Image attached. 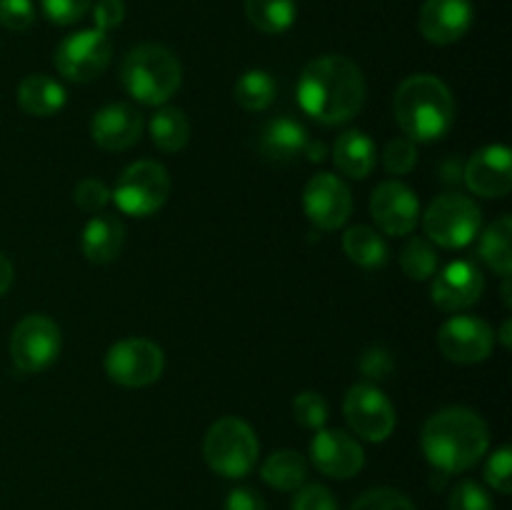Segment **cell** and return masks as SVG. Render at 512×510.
I'll list each match as a JSON object with an SVG mask.
<instances>
[{
	"label": "cell",
	"mask_w": 512,
	"mask_h": 510,
	"mask_svg": "<svg viewBox=\"0 0 512 510\" xmlns=\"http://www.w3.org/2000/svg\"><path fill=\"white\" fill-rule=\"evenodd\" d=\"M305 148H308V133L298 120L288 118V115L268 120L260 133V153L275 163L295 160Z\"/></svg>",
	"instance_id": "obj_21"
},
{
	"label": "cell",
	"mask_w": 512,
	"mask_h": 510,
	"mask_svg": "<svg viewBox=\"0 0 512 510\" xmlns=\"http://www.w3.org/2000/svg\"><path fill=\"white\" fill-rule=\"evenodd\" d=\"M290 510H338V500L325 485H303V488L295 490Z\"/></svg>",
	"instance_id": "obj_39"
},
{
	"label": "cell",
	"mask_w": 512,
	"mask_h": 510,
	"mask_svg": "<svg viewBox=\"0 0 512 510\" xmlns=\"http://www.w3.org/2000/svg\"><path fill=\"white\" fill-rule=\"evenodd\" d=\"M35 23L33 0H0V25L5 30H28Z\"/></svg>",
	"instance_id": "obj_38"
},
{
	"label": "cell",
	"mask_w": 512,
	"mask_h": 510,
	"mask_svg": "<svg viewBox=\"0 0 512 510\" xmlns=\"http://www.w3.org/2000/svg\"><path fill=\"white\" fill-rule=\"evenodd\" d=\"M370 213L385 235H408L420 220L418 195L400 180H385L370 198Z\"/></svg>",
	"instance_id": "obj_15"
},
{
	"label": "cell",
	"mask_w": 512,
	"mask_h": 510,
	"mask_svg": "<svg viewBox=\"0 0 512 510\" xmlns=\"http://www.w3.org/2000/svg\"><path fill=\"white\" fill-rule=\"evenodd\" d=\"M510 335H512V320L508 318V320H505V323H503V328H500V340H503L505 348H510V345H512Z\"/></svg>",
	"instance_id": "obj_44"
},
{
	"label": "cell",
	"mask_w": 512,
	"mask_h": 510,
	"mask_svg": "<svg viewBox=\"0 0 512 510\" xmlns=\"http://www.w3.org/2000/svg\"><path fill=\"white\" fill-rule=\"evenodd\" d=\"M260 478H263L270 488L290 493V490H298L305 485V480H308V463H305L303 455L295 453V450H278V453H273L263 463Z\"/></svg>",
	"instance_id": "obj_27"
},
{
	"label": "cell",
	"mask_w": 512,
	"mask_h": 510,
	"mask_svg": "<svg viewBox=\"0 0 512 510\" xmlns=\"http://www.w3.org/2000/svg\"><path fill=\"white\" fill-rule=\"evenodd\" d=\"M13 275H15L13 263H10V260L0 253V295L8 293V288L13 285Z\"/></svg>",
	"instance_id": "obj_43"
},
{
	"label": "cell",
	"mask_w": 512,
	"mask_h": 510,
	"mask_svg": "<svg viewBox=\"0 0 512 510\" xmlns=\"http://www.w3.org/2000/svg\"><path fill=\"white\" fill-rule=\"evenodd\" d=\"M503 280H505V283H503V300H505V305L510 308V305H512V300H510V275H508V278H503Z\"/></svg>",
	"instance_id": "obj_45"
},
{
	"label": "cell",
	"mask_w": 512,
	"mask_h": 510,
	"mask_svg": "<svg viewBox=\"0 0 512 510\" xmlns=\"http://www.w3.org/2000/svg\"><path fill=\"white\" fill-rule=\"evenodd\" d=\"M448 510H495V503L483 485L475 480H463L450 493Z\"/></svg>",
	"instance_id": "obj_33"
},
{
	"label": "cell",
	"mask_w": 512,
	"mask_h": 510,
	"mask_svg": "<svg viewBox=\"0 0 512 510\" xmlns=\"http://www.w3.org/2000/svg\"><path fill=\"white\" fill-rule=\"evenodd\" d=\"M383 163L385 170L393 175H405L415 168L418 163V148L410 138H395L385 145L383 153Z\"/></svg>",
	"instance_id": "obj_35"
},
{
	"label": "cell",
	"mask_w": 512,
	"mask_h": 510,
	"mask_svg": "<svg viewBox=\"0 0 512 510\" xmlns=\"http://www.w3.org/2000/svg\"><path fill=\"white\" fill-rule=\"evenodd\" d=\"M83 255L90 263H113L125 245V225L115 215L98 213L85 223L83 230Z\"/></svg>",
	"instance_id": "obj_20"
},
{
	"label": "cell",
	"mask_w": 512,
	"mask_h": 510,
	"mask_svg": "<svg viewBox=\"0 0 512 510\" xmlns=\"http://www.w3.org/2000/svg\"><path fill=\"white\" fill-rule=\"evenodd\" d=\"M225 510H268L265 508L263 495L255 488H248V485H240V488H233L225 498Z\"/></svg>",
	"instance_id": "obj_41"
},
{
	"label": "cell",
	"mask_w": 512,
	"mask_h": 510,
	"mask_svg": "<svg viewBox=\"0 0 512 510\" xmlns=\"http://www.w3.org/2000/svg\"><path fill=\"white\" fill-rule=\"evenodd\" d=\"M18 103L20 108L35 118H50L65 105V90L58 80L48 78L43 73L28 75L18 85Z\"/></svg>",
	"instance_id": "obj_23"
},
{
	"label": "cell",
	"mask_w": 512,
	"mask_h": 510,
	"mask_svg": "<svg viewBox=\"0 0 512 510\" xmlns=\"http://www.w3.org/2000/svg\"><path fill=\"white\" fill-rule=\"evenodd\" d=\"M113 43L100 30H78L68 35L55 50V70L73 83H90L110 65Z\"/></svg>",
	"instance_id": "obj_10"
},
{
	"label": "cell",
	"mask_w": 512,
	"mask_h": 510,
	"mask_svg": "<svg viewBox=\"0 0 512 510\" xmlns=\"http://www.w3.org/2000/svg\"><path fill=\"white\" fill-rule=\"evenodd\" d=\"M438 348L453 363H483L493 353L495 333L485 320L475 318V315H453L440 325Z\"/></svg>",
	"instance_id": "obj_12"
},
{
	"label": "cell",
	"mask_w": 512,
	"mask_h": 510,
	"mask_svg": "<svg viewBox=\"0 0 512 510\" xmlns=\"http://www.w3.org/2000/svg\"><path fill=\"white\" fill-rule=\"evenodd\" d=\"M510 238H512V218L510 215H500L498 220L485 228V233L480 235L478 243V255L483 258V263L488 268H493L495 273L508 278L512 273V248H510Z\"/></svg>",
	"instance_id": "obj_25"
},
{
	"label": "cell",
	"mask_w": 512,
	"mask_h": 510,
	"mask_svg": "<svg viewBox=\"0 0 512 510\" xmlns=\"http://www.w3.org/2000/svg\"><path fill=\"white\" fill-rule=\"evenodd\" d=\"M110 195L113 193H110V188L103 183V180L85 178V180H80L78 188H75L73 200H75V205L83 210V213L98 215V213H103L105 205L110 203Z\"/></svg>",
	"instance_id": "obj_36"
},
{
	"label": "cell",
	"mask_w": 512,
	"mask_h": 510,
	"mask_svg": "<svg viewBox=\"0 0 512 510\" xmlns=\"http://www.w3.org/2000/svg\"><path fill=\"white\" fill-rule=\"evenodd\" d=\"M360 368H363V373L368 375V378H385L388 375V370L393 368V360H390L388 353H383V350L373 348L368 350V353L363 355V363H360Z\"/></svg>",
	"instance_id": "obj_42"
},
{
	"label": "cell",
	"mask_w": 512,
	"mask_h": 510,
	"mask_svg": "<svg viewBox=\"0 0 512 510\" xmlns=\"http://www.w3.org/2000/svg\"><path fill=\"white\" fill-rule=\"evenodd\" d=\"M118 210L133 218H148L158 213L170 198V175L155 160H138L120 173L118 183L110 190Z\"/></svg>",
	"instance_id": "obj_6"
},
{
	"label": "cell",
	"mask_w": 512,
	"mask_h": 510,
	"mask_svg": "<svg viewBox=\"0 0 512 510\" xmlns=\"http://www.w3.org/2000/svg\"><path fill=\"white\" fill-rule=\"evenodd\" d=\"M485 290L483 270L470 260H455L445 265L443 273L433 280L430 300L445 313H460L473 308Z\"/></svg>",
	"instance_id": "obj_16"
},
{
	"label": "cell",
	"mask_w": 512,
	"mask_h": 510,
	"mask_svg": "<svg viewBox=\"0 0 512 510\" xmlns=\"http://www.w3.org/2000/svg\"><path fill=\"white\" fill-rule=\"evenodd\" d=\"M143 128V113L128 103L105 105L90 120V135H93L95 145H100L103 150H113V153L133 148L143 135Z\"/></svg>",
	"instance_id": "obj_19"
},
{
	"label": "cell",
	"mask_w": 512,
	"mask_h": 510,
	"mask_svg": "<svg viewBox=\"0 0 512 510\" xmlns=\"http://www.w3.org/2000/svg\"><path fill=\"white\" fill-rule=\"evenodd\" d=\"M348 510H418L408 495L393 488H373L360 495Z\"/></svg>",
	"instance_id": "obj_32"
},
{
	"label": "cell",
	"mask_w": 512,
	"mask_h": 510,
	"mask_svg": "<svg viewBox=\"0 0 512 510\" xmlns=\"http://www.w3.org/2000/svg\"><path fill=\"white\" fill-rule=\"evenodd\" d=\"M343 250L360 268L375 270L388 263V245H385L383 235L368 225H353L345 230Z\"/></svg>",
	"instance_id": "obj_26"
},
{
	"label": "cell",
	"mask_w": 512,
	"mask_h": 510,
	"mask_svg": "<svg viewBox=\"0 0 512 510\" xmlns=\"http://www.w3.org/2000/svg\"><path fill=\"white\" fill-rule=\"evenodd\" d=\"M395 120L413 143H435L455 123V100L448 85L428 73L410 75L393 98Z\"/></svg>",
	"instance_id": "obj_3"
},
{
	"label": "cell",
	"mask_w": 512,
	"mask_h": 510,
	"mask_svg": "<svg viewBox=\"0 0 512 510\" xmlns=\"http://www.w3.org/2000/svg\"><path fill=\"white\" fill-rule=\"evenodd\" d=\"M375 143L363 133V130H345L338 135L333 145L335 168L343 175L355 180H363L373 173L375 168Z\"/></svg>",
	"instance_id": "obj_22"
},
{
	"label": "cell",
	"mask_w": 512,
	"mask_h": 510,
	"mask_svg": "<svg viewBox=\"0 0 512 510\" xmlns=\"http://www.w3.org/2000/svg\"><path fill=\"white\" fill-rule=\"evenodd\" d=\"M473 0H425L418 28L433 45H453L473 28Z\"/></svg>",
	"instance_id": "obj_18"
},
{
	"label": "cell",
	"mask_w": 512,
	"mask_h": 510,
	"mask_svg": "<svg viewBox=\"0 0 512 510\" xmlns=\"http://www.w3.org/2000/svg\"><path fill=\"white\" fill-rule=\"evenodd\" d=\"M298 103L310 118L325 125H343L365 103V78L345 55H323L305 65L298 80Z\"/></svg>",
	"instance_id": "obj_1"
},
{
	"label": "cell",
	"mask_w": 512,
	"mask_h": 510,
	"mask_svg": "<svg viewBox=\"0 0 512 510\" xmlns=\"http://www.w3.org/2000/svg\"><path fill=\"white\" fill-rule=\"evenodd\" d=\"M343 413L358 438L383 443L395 430V408L388 395L370 383H358L345 393Z\"/></svg>",
	"instance_id": "obj_11"
},
{
	"label": "cell",
	"mask_w": 512,
	"mask_h": 510,
	"mask_svg": "<svg viewBox=\"0 0 512 510\" xmlns=\"http://www.w3.org/2000/svg\"><path fill=\"white\" fill-rule=\"evenodd\" d=\"M400 268L410 280H428L438 270V253L425 238H410L400 253Z\"/></svg>",
	"instance_id": "obj_30"
},
{
	"label": "cell",
	"mask_w": 512,
	"mask_h": 510,
	"mask_svg": "<svg viewBox=\"0 0 512 510\" xmlns=\"http://www.w3.org/2000/svg\"><path fill=\"white\" fill-rule=\"evenodd\" d=\"M258 435L235 415L215 420L203 440V458L223 478H245L258 463Z\"/></svg>",
	"instance_id": "obj_5"
},
{
	"label": "cell",
	"mask_w": 512,
	"mask_h": 510,
	"mask_svg": "<svg viewBox=\"0 0 512 510\" xmlns=\"http://www.w3.org/2000/svg\"><path fill=\"white\" fill-rule=\"evenodd\" d=\"M125 90L143 105L168 103L183 83V68L173 50L160 43H140L125 55L120 68Z\"/></svg>",
	"instance_id": "obj_4"
},
{
	"label": "cell",
	"mask_w": 512,
	"mask_h": 510,
	"mask_svg": "<svg viewBox=\"0 0 512 510\" xmlns=\"http://www.w3.org/2000/svg\"><path fill=\"white\" fill-rule=\"evenodd\" d=\"M165 355L153 340L125 338L105 353V373L123 388H145L163 375Z\"/></svg>",
	"instance_id": "obj_8"
},
{
	"label": "cell",
	"mask_w": 512,
	"mask_h": 510,
	"mask_svg": "<svg viewBox=\"0 0 512 510\" xmlns=\"http://www.w3.org/2000/svg\"><path fill=\"white\" fill-rule=\"evenodd\" d=\"M93 20L95 30H100V33L115 30L125 20V3L123 0H98L93 5Z\"/></svg>",
	"instance_id": "obj_40"
},
{
	"label": "cell",
	"mask_w": 512,
	"mask_h": 510,
	"mask_svg": "<svg viewBox=\"0 0 512 510\" xmlns=\"http://www.w3.org/2000/svg\"><path fill=\"white\" fill-rule=\"evenodd\" d=\"M150 140L163 153H180L190 140V120L175 105H160L158 113L150 118Z\"/></svg>",
	"instance_id": "obj_24"
},
{
	"label": "cell",
	"mask_w": 512,
	"mask_h": 510,
	"mask_svg": "<svg viewBox=\"0 0 512 510\" xmlns=\"http://www.w3.org/2000/svg\"><path fill=\"white\" fill-rule=\"evenodd\" d=\"M310 458L323 475L335 480H348L363 470V445L340 428H320L310 443Z\"/></svg>",
	"instance_id": "obj_14"
},
{
	"label": "cell",
	"mask_w": 512,
	"mask_h": 510,
	"mask_svg": "<svg viewBox=\"0 0 512 510\" xmlns=\"http://www.w3.org/2000/svg\"><path fill=\"white\" fill-rule=\"evenodd\" d=\"M303 208L315 228L338 230L353 213V195L338 175L318 173L305 185Z\"/></svg>",
	"instance_id": "obj_13"
},
{
	"label": "cell",
	"mask_w": 512,
	"mask_h": 510,
	"mask_svg": "<svg viewBox=\"0 0 512 510\" xmlns=\"http://www.w3.org/2000/svg\"><path fill=\"white\" fill-rule=\"evenodd\" d=\"M420 445L428 463L443 475L465 473L488 453L490 433L475 410L450 405L425 420Z\"/></svg>",
	"instance_id": "obj_2"
},
{
	"label": "cell",
	"mask_w": 512,
	"mask_h": 510,
	"mask_svg": "<svg viewBox=\"0 0 512 510\" xmlns=\"http://www.w3.org/2000/svg\"><path fill=\"white\" fill-rule=\"evenodd\" d=\"M485 480L493 490H498L500 495L512 493V450L510 445L495 450L493 455L485 463Z\"/></svg>",
	"instance_id": "obj_34"
},
{
	"label": "cell",
	"mask_w": 512,
	"mask_h": 510,
	"mask_svg": "<svg viewBox=\"0 0 512 510\" xmlns=\"http://www.w3.org/2000/svg\"><path fill=\"white\" fill-rule=\"evenodd\" d=\"M465 185L480 198H505L512 190V155L508 145H485L463 168Z\"/></svg>",
	"instance_id": "obj_17"
},
{
	"label": "cell",
	"mask_w": 512,
	"mask_h": 510,
	"mask_svg": "<svg viewBox=\"0 0 512 510\" xmlns=\"http://www.w3.org/2000/svg\"><path fill=\"white\" fill-rule=\"evenodd\" d=\"M293 415L303 428L320 430L325 428V420H328V403H325V398L320 393L305 390V393L295 395Z\"/></svg>",
	"instance_id": "obj_31"
},
{
	"label": "cell",
	"mask_w": 512,
	"mask_h": 510,
	"mask_svg": "<svg viewBox=\"0 0 512 510\" xmlns=\"http://www.w3.org/2000/svg\"><path fill=\"white\" fill-rule=\"evenodd\" d=\"M43 13L55 25H73L93 8V0H40Z\"/></svg>",
	"instance_id": "obj_37"
},
{
	"label": "cell",
	"mask_w": 512,
	"mask_h": 510,
	"mask_svg": "<svg viewBox=\"0 0 512 510\" xmlns=\"http://www.w3.org/2000/svg\"><path fill=\"white\" fill-rule=\"evenodd\" d=\"M245 15L250 25L265 35L285 33L295 23V0H245Z\"/></svg>",
	"instance_id": "obj_28"
},
{
	"label": "cell",
	"mask_w": 512,
	"mask_h": 510,
	"mask_svg": "<svg viewBox=\"0 0 512 510\" xmlns=\"http://www.w3.org/2000/svg\"><path fill=\"white\" fill-rule=\"evenodd\" d=\"M275 95H278V83L268 70H248L238 78L233 90L235 103L248 113H260L273 105Z\"/></svg>",
	"instance_id": "obj_29"
},
{
	"label": "cell",
	"mask_w": 512,
	"mask_h": 510,
	"mask_svg": "<svg viewBox=\"0 0 512 510\" xmlns=\"http://www.w3.org/2000/svg\"><path fill=\"white\" fill-rule=\"evenodd\" d=\"M478 203L460 193H445L435 198L423 213L425 235L440 248H465L473 243L480 233Z\"/></svg>",
	"instance_id": "obj_7"
},
{
	"label": "cell",
	"mask_w": 512,
	"mask_h": 510,
	"mask_svg": "<svg viewBox=\"0 0 512 510\" xmlns=\"http://www.w3.org/2000/svg\"><path fill=\"white\" fill-rule=\"evenodd\" d=\"M60 328L48 315H25L10 335V358L20 373H40L58 360Z\"/></svg>",
	"instance_id": "obj_9"
}]
</instances>
